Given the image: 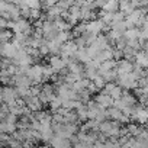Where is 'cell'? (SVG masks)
I'll list each match as a JSON object with an SVG mask.
<instances>
[{
	"mask_svg": "<svg viewBox=\"0 0 148 148\" xmlns=\"http://www.w3.org/2000/svg\"><path fill=\"white\" fill-rule=\"evenodd\" d=\"M138 79L135 77L134 73H128V74H119L118 77V84L122 87V89H136L138 86Z\"/></svg>",
	"mask_w": 148,
	"mask_h": 148,
	"instance_id": "6da1fadb",
	"label": "cell"
},
{
	"mask_svg": "<svg viewBox=\"0 0 148 148\" xmlns=\"http://www.w3.org/2000/svg\"><path fill=\"white\" fill-rule=\"evenodd\" d=\"M2 102L3 103H6L9 108L10 106H15L16 105V100H18V93H16V89H13V87H10V86H3V89H2Z\"/></svg>",
	"mask_w": 148,
	"mask_h": 148,
	"instance_id": "7a4b0ae2",
	"label": "cell"
},
{
	"mask_svg": "<svg viewBox=\"0 0 148 148\" xmlns=\"http://www.w3.org/2000/svg\"><path fill=\"white\" fill-rule=\"evenodd\" d=\"M12 31H13L15 34L23 32L26 36H32V35H34L32 26H31V23H29V21H28L26 18H22V19H19V21H15V23H13V26H12Z\"/></svg>",
	"mask_w": 148,
	"mask_h": 148,
	"instance_id": "3957f363",
	"label": "cell"
},
{
	"mask_svg": "<svg viewBox=\"0 0 148 148\" xmlns=\"http://www.w3.org/2000/svg\"><path fill=\"white\" fill-rule=\"evenodd\" d=\"M26 76L34 82V84H39L41 82H44V65H41V64L32 65Z\"/></svg>",
	"mask_w": 148,
	"mask_h": 148,
	"instance_id": "277c9868",
	"label": "cell"
},
{
	"mask_svg": "<svg viewBox=\"0 0 148 148\" xmlns=\"http://www.w3.org/2000/svg\"><path fill=\"white\" fill-rule=\"evenodd\" d=\"M109 25H106L102 19H95V21H90L87 22V31L89 34H93V35H100L103 31H108Z\"/></svg>",
	"mask_w": 148,
	"mask_h": 148,
	"instance_id": "5b68a950",
	"label": "cell"
},
{
	"mask_svg": "<svg viewBox=\"0 0 148 148\" xmlns=\"http://www.w3.org/2000/svg\"><path fill=\"white\" fill-rule=\"evenodd\" d=\"M0 52H2V57H5V58L15 60L18 52H19V49H18V47L13 42H3L2 47H0Z\"/></svg>",
	"mask_w": 148,
	"mask_h": 148,
	"instance_id": "8992f818",
	"label": "cell"
},
{
	"mask_svg": "<svg viewBox=\"0 0 148 148\" xmlns=\"http://www.w3.org/2000/svg\"><path fill=\"white\" fill-rule=\"evenodd\" d=\"M80 48L77 47V44L73 41H68L65 42L62 47H61V57L62 58H74V55H76V52L79 51Z\"/></svg>",
	"mask_w": 148,
	"mask_h": 148,
	"instance_id": "52a82bcc",
	"label": "cell"
},
{
	"mask_svg": "<svg viewBox=\"0 0 148 148\" xmlns=\"http://www.w3.org/2000/svg\"><path fill=\"white\" fill-rule=\"evenodd\" d=\"M131 119L138 121L139 123H147L148 122V109L144 108V106H135L132 109Z\"/></svg>",
	"mask_w": 148,
	"mask_h": 148,
	"instance_id": "ba28073f",
	"label": "cell"
},
{
	"mask_svg": "<svg viewBox=\"0 0 148 148\" xmlns=\"http://www.w3.org/2000/svg\"><path fill=\"white\" fill-rule=\"evenodd\" d=\"M13 84H15V87H26V89H29V87H32L34 82L26 76V74H15L13 76Z\"/></svg>",
	"mask_w": 148,
	"mask_h": 148,
	"instance_id": "9c48e42d",
	"label": "cell"
},
{
	"mask_svg": "<svg viewBox=\"0 0 148 148\" xmlns=\"http://www.w3.org/2000/svg\"><path fill=\"white\" fill-rule=\"evenodd\" d=\"M49 65L55 70V73H61L62 70L67 68V62L64 61V58L61 55H52L49 58Z\"/></svg>",
	"mask_w": 148,
	"mask_h": 148,
	"instance_id": "30bf717a",
	"label": "cell"
},
{
	"mask_svg": "<svg viewBox=\"0 0 148 148\" xmlns=\"http://www.w3.org/2000/svg\"><path fill=\"white\" fill-rule=\"evenodd\" d=\"M135 68V65L132 64L131 60H119L118 61V67H116V71L119 74H128V73H132Z\"/></svg>",
	"mask_w": 148,
	"mask_h": 148,
	"instance_id": "8fae6325",
	"label": "cell"
},
{
	"mask_svg": "<svg viewBox=\"0 0 148 148\" xmlns=\"http://www.w3.org/2000/svg\"><path fill=\"white\" fill-rule=\"evenodd\" d=\"M96 102H97L103 109H109V108H112L113 103H115V100L110 97V95H106V93H99V95L96 96Z\"/></svg>",
	"mask_w": 148,
	"mask_h": 148,
	"instance_id": "7c38bea8",
	"label": "cell"
},
{
	"mask_svg": "<svg viewBox=\"0 0 148 148\" xmlns=\"http://www.w3.org/2000/svg\"><path fill=\"white\" fill-rule=\"evenodd\" d=\"M25 103H26V106L32 112H38V110L42 109V102L39 100L38 96H28V97H25Z\"/></svg>",
	"mask_w": 148,
	"mask_h": 148,
	"instance_id": "4fadbf2b",
	"label": "cell"
},
{
	"mask_svg": "<svg viewBox=\"0 0 148 148\" xmlns=\"http://www.w3.org/2000/svg\"><path fill=\"white\" fill-rule=\"evenodd\" d=\"M51 147L52 148H70L71 147V139H67V138H61L58 135H55L52 139H51Z\"/></svg>",
	"mask_w": 148,
	"mask_h": 148,
	"instance_id": "5bb4252c",
	"label": "cell"
},
{
	"mask_svg": "<svg viewBox=\"0 0 148 148\" xmlns=\"http://www.w3.org/2000/svg\"><path fill=\"white\" fill-rule=\"evenodd\" d=\"M135 9L136 8L131 0H119V10L122 13H125V16H129L131 13H134Z\"/></svg>",
	"mask_w": 148,
	"mask_h": 148,
	"instance_id": "9a60e30c",
	"label": "cell"
},
{
	"mask_svg": "<svg viewBox=\"0 0 148 148\" xmlns=\"http://www.w3.org/2000/svg\"><path fill=\"white\" fill-rule=\"evenodd\" d=\"M62 9L57 5V6H52V8H48V10H47V19L48 21H55V19H58V18H61V15H62Z\"/></svg>",
	"mask_w": 148,
	"mask_h": 148,
	"instance_id": "2e32d148",
	"label": "cell"
},
{
	"mask_svg": "<svg viewBox=\"0 0 148 148\" xmlns=\"http://www.w3.org/2000/svg\"><path fill=\"white\" fill-rule=\"evenodd\" d=\"M95 60H97V61H100V62H105V61H109V60H115V58H113V48L110 47V48L102 49Z\"/></svg>",
	"mask_w": 148,
	"mask_h": 148,
	"instance_id": "e0dca14e",
	"label": "cell"
},
{
	"mask_svg": "<svg viewBox=\"0 0 148 148\" xmlns=\"http://www.w3.org/2000/svg\"><path fill=\"white\" fill-rule=\"evenodd\" d=\"M135 61H136V65H139L142 68H148V52L147 51H139L135 55Z\"/></svg>",
	"mask_w": 148,
	"mask_h": 148,
	"instance_id": "ac0fdd59",
	"label": "cell"
},
{
	"mask_svg": "<svg viewBox=\"0 0 148 148\" xmlns=\"http://www.w3.org/2000/svg\"><path fill=\"white\" fill-rule=\"evenodd\" d=\"M18 129H19L18 123H10V122H6V121H2V123H0V131L6 132V134H10V135H13Z\"/></svg>",
	"mask_w": 148,
	"mask_h": 148,
	"instance_id": "d6986e66",
	"label": "cell"
},
{
	"mask_svg": "<svg viewBox=\"0 0 148 148\" xmlns=\"http://www.w3.org/2000/svg\"><path fill=\"white\" fill-rule=\"evenodd\" d=\"M74 58H76L79 62H84V64H87V62L92 61V58H90V55H89V52H87L86 48H80V49L76 52Z\"/></svg>",
	"mask_w": 148,
	"mask_h": 148,
	"instance_id": "ffe728a7",
	"label": "cell"
},
{
	"mask_svg": "<svg viewBox=\"0 0 148 148\" xmlns=\"http://www.w3.org/2000/svg\"><path fill=\"white\" fill-rule=\"evenodd\" d=\"M116 67H118V61H116V60L105 61V62H102V65H100V68H99V74L102 76V74H103V73H106V71L116 70Z\"/></svg>",
	"mask_w": 148,
	"mask_h": 148,
	"instance_id": "44dd1931",
	"label": "cell"
},
{
	"mask_svg": "<svg viewBox=\"0 0 148 148\" xmlns=\"http://www.w3.org/2000/svg\"><path fill=\"white\" fill-rule=\"evenodd\" d=\"M73 32L71 31H62V32H58V35H57V38H55V41L58 42V44H61V45H64L65 42H68V41H73Z\"/></svg>",
	"mask_w": 148,
	"mask_h": 148,
	"instance_id": "7402d4cb",
	"label": "cell"
},
{
	"mask_svg": "<svg viewBox=\"0 0 148 148\" xmlns=\"http://www.w3.org/2000/svg\"><path fill=\"white\" fill-rule=\"evenodd\" d=\"M54 26H55V29L58 31V32H62V31H70L73 26L65 21V19H62V18H58V19H55L54 21Z\"/></svg>",
	"mask_w": 148,
	"mask_h": 148,
	"instance_id": "603a6c76",
	"label": "cell"
},
{
	"mask_svg": "<svg viewBox=\"0 0 148 148\" xmlns=\"http://www.w3.org/2000/svg\"><path fill=\"white\" fill-rule=\"evenodd\" d=\"M123 36L128 39V41H134V39H139L141 38V29L139 28H129L125 31Z\"/></svg>",
	"mask_w": 148,
	"mask_h": 148,
	"instance_id": "cb8c5ba5",
	"label": "cell"
},
{
	"mask_svg": "<svg viewBox=\"0 0 148 148\" xmlns=\"http://www.w3.org/2000/svg\"><path fill=\"white\" fill-rule=\"evenodd\" d=\"M102 10H105V12H112V13L118 12V10H119V0H106Z\"/></svg>",
	"mask_w": 148,
	"mask_h": 148,
	"instance_id": "d4e9b609",
	"label": "cell"
},
{
	"mask_svg": "<svg viewBox=\"0 0 148 148\" xmlns=\"http://www.w3.org/2000/svg\"><path fill=\"white\" fill-rule=\"evenodd\" d=\"M121 100H122L126 106H129V108H135V106H136V97H135L134 95L128 93V92H123Z\"/></svg>",
	"mask_w": 148,
	"mask_h": 148,
	"instance_id": "484cf974",
	"label": "cell"
},
{
	"mask_svg": "<svg viewBox=\"0 0 148 148\" xmlns=\"http://www.w3.org/2000/svg\"><path fill=\"white\" fill-rule=\"evenodd\" d=\"M61 44H58L55 39L48 41V48H49V54L52 55H61Z\"/></svg>",
	"mask_w": 148,
	"mask_h": 148,
	"instance_id": "4316f807",
	"label": "cell"
},
{
	"mask_svg": "<svg viewBox=\"0 0 148 148\" xmlns=\"http://www.w3.org/2000/svg\"><path fill=\"white\" fill-rule=\"evenodd\" d=\"M62 102H64V100H62V97H60V96L57 95V96H55V97L51 100V103H49V108H51V110L55 113L58 109H61V108H62Z\"/></svg>",
	"mask_w": 148,
	"mask_h": 148,
	"instance_id": "83f0119b",
	"label": "cell"
},
{
	"mask_svg": "<svg viewBox=\"0 0 148 148\" xmlns=\"http://www.w3.org/2000/svg\"><path fill=\"white\" fill-rule=\"evenodd\" d=\"M13 31L12 29H2L0 32V39H2V44L3 42H9V39H13L15 34H12Z\"/></svg>",
	"mask_w": 148,
	"mask_h": 148,
	"instance_id": "f1b7e54d",
	"label": "cell"
},
{
	"mask_svg": "<svg viewBox=\"0 0 148 148\" xmlns=\"http://www.w3.org/2000/svg\"><path fill=\"white\" fill-rule=\"evenodd\" d=\"M109 95H110V97H112L113 100H119V99H122L123 90H122V87H121L119 84H116V86L113 87V90H112Z\"/></svg>",
	"mask_w": 148,
	"mask_h": 148,
	"instance_id": "f546056e",
	"label": "cell"
},
{
	"mask_svg": "<svg viewBox=\"0 0 148 148\" xmlns=\"http://www.w3.org/2000/svg\"><path fill=\"white\" fill-rule=\"evenodd\" d=\"M77 115H79V121H87L89 119V109H87V105L82 106L80 109L76 110Z\"/></svg>",
	"mask_w": 148,
	"mask_h": 148,
	"instance_id": "4dcf8cb0",
	"label": "cell"
},
{
	"mask_svg": "<svg viewBox=\"0 0 148 148\" xmlns=\"http://www.w3.org/2000/svg\"><path fill=\"white\" fill-rule=\"evenodd\" d=\"M138 54V51L136 49H134V48H131V47H126L125 49H123V57L126 58V60H135V55Z\"/></svg>",
	"mask_w": 148,
	"mask_h": 148,
	"instance_id": "1f68e13d",
	"label": "cell"
},
{
	"mask_svg": "<svg viewBox=\"0 0 148 148\" xmlns=\"http://www.w3.org/2000/svg\"><path fill=\"white\" fill-rule=\"evenodd\" d=\"M105 147L106 148H121V141L119 138H109L105 142Z\"/></svg>",
	"mask_w": 148,
	"mask_h": 148,
	"instance_id": "d6a6232c",
	"label": "cell"
},
{
	"mask_svg": "<svg viewBox=\"0 0 148 148\" xmlns=\"http://www.w3.org/2000/svg\"><path fill=\"white\" fill-rule=\"evenodd\" d=\"M126 129H128V132H129L131 136H138L139 135V131H141V126H138L135 123H129L126 126Z\"/></svg>",
	"mask_w": 148,
	"mask_h": 148,
	"instance_id": "836d02e7",
	"label": "cell"
},
{
	"mask_svg": "<svg viewBox=\"0 0 148 148\" xmlns=\"http://www.w3.org/2000/svg\"><path fill=\"white\" fill-rule=\"evenodd\" d=\"M8 147H9V148H23L25 145H23V142L18 141V139L13 138V136H10V139H9V142H8Z\"/></svg>",
	"mask_w": 148,
	"mask_h": 148,
	"instance_id": "e575fe53",
	"label": "cell"
},
{
	"mask_svg": "<svg viewBox=\"0 0 148 148\" xmlns=\"http://www.w3.org/2000/svg\"><path fill=\"white\" fill-rule=\"evenodd\" d=\"M76 3V0H61L58 3V6L62 9V10H70V8Z\"/></svg>",
	"mask_w": 148,
	"mask_h": 148,
	"instance_id": "d590c367",
	"label": "cell"
},
{
	"mask_svg": "<svg viewBox=\"0 0 148 148\" xmlns=\"http://www.w3.org/2000/svg\"><path fill=\"white\" fill-rule=\"evenodd\" d=\"M93 83L97 86V89H105V86H106L108 82H106V79H105L103 76H100V74H99V76L93 80Z\"/></svg>",
	"mask_w": 148,
	"mask_h": 148,
	"instance_id": "8d00e7d4",
	"label": "cell"
},
{
	"mask_svg": "<svg viewBox=\"0 0 148 148\" xmlns=\"http://www.w3.org/2000/svg\"><path fill=\"white\" fill-rule=\"evenodd\" d=\"M25 2L31 9H41L42 8V0H25Z\"/></svg>",
	"mask_w": 148,
	"mask_h": 148,
	"instance_id": "74e56055",
	"label": "cell"
},
{
	"mask_svg": "<svg viewBox=\"0 0 148 148\" xmlns=\"http://www.w3.org/2000/svg\"><path fill=\"white\" fill-rule=\"evenodd\" d=\"M29 18H31L34 22L39 21V19L42 18V15H41V9H31V15H29Z\"/></svg>",
	"mask_w": 148,
	"mask_h": 148,
	"instance_id": "f35d334b",
	"label": "cell"
},
{
	"mask_svg": "<svg viewBox=\"0 0 148 148\" xmlns=\"http://www.w3.org/2000/svg\"><path fill=\"white\" fill-rule=\"evenodd\" d=\"M131 2L135 5V8H139V9L148 8V0H131Z\"/></svg>",
	"mask_w": 148,
	"mask_h": 148,
	"instance_id": "ab89813d",
	"label": "cell"
},
{
	"mask_svg": "<svg viewBox=\"0 0 148 148\" xmlns=\"http://www.w3.org/2000/svg\"><path fill=\"white\" fill-rule=\"evenodd\" d=\"M74 42L77 44V47L79 48H86V45H87V42H86V39H84V36L82 35V36H79V38H74Z\"/></svg>",
	"mask_w": 148,
	"mask_h": 148,
	"instance_id": "60d3db41",
	"label": "cell"
},
{
	"mask_svg": "<svg viewBox=\"0 0 148 148\" xmlns=\"http://www.w3.org/2000/svg\"><path fill=\"white\" fill-rule=\"evenodd\" d=\"M116 84L113 83V82H110V83H106V86H105V89H103V92L102 93H106V95H109L112 90H113V87H115Z\"/></svg>",
	"mask_w": 148,
	"mask_h": 148,
	"instance_id": "b9f144b4",
	"label": "cell"
},
{
	"mask_svg": "<svg viewBox=\"0 0 148 148\" xmlns=\"http://www.w3.org/2000/svg\"><path fill=\"white\" fill-rule=\"evenodd\" d=\"M122 57H123V51H121V49H118V48H113V58H115L116 61H119Z\"/></svg>",
	"mask_w": 148,
	"mask_h": 148,
	"instance_id": "7bdbcfd3",
	"label": "cell"
},
{
	"mask_svg": "<svg viewBox=\"0 0 148 148\" xmlns=\"http://www.w3.org/2000/svg\"><path fill=\"white\" fill-rule=\"evenodd\" d=\"M8 25H9V19H6V18L0 19V28L2 29H8Z\"/></svg>",
	"mask_w": 148,
	"mask_h": 148,
	"instance_id": "ee69618b",
	"label": "cell"
},
{
	"mask_svg": "<svg viewBox=\"0 0 148 148\" xmlns=\"http://www.w3.org/2000/svg\"><path fill=\"white\" fill-rule=\"evenodd\" d=\"M87 90L90 92V93H95V92H97L99 89H97V86L93 83V82H90V84H89V87H87Z\"/></svg>",
	"mask_w": 148,
	"mask_h": 148,
	"instance_id": "f6af8a7d",
	"label": "cell"
},
{
	"mask_svg": "<svg viewBox=\"0 0 148 148\" xmlns=\"http://www.w3.org/2000/svg\"><path fill=\"white\" fill-rule=\"evenodd\" d=\"M74 148H92V145L84 144V142H77V144H74Z\"/></svg>",
	"mask_w": 148,
	"mask_h": 148,
	"instance_id": "bcb514c9",
	"label": "cell"
},
{
	"mask_svg": "<svg viewBox=\"0 0 148 148\" xmlns=\"http://www.w3.org/2000/svg\"><path fill=\"white\" fill-rule=\"evenodd\" d=\"M92 148H106V147H105V142H102V141L97 139V141L92 145Z\"/></svg>",
	"mask_w": 148,
	"mask_h": 148,
	"instance_id": "7dc6e473",
	"label": "cell"
},
{
	"mask_svg": "<svg viewBox=\"0 0 148 148\" xmlns=\"http://www.w3.org/2000/svg\"><path fill=\"white\" fill-rule=\"evenodd\" d=\"M145 79L148 80V68H147V71H145Z\"/></svg>",
	"mask_w": 148,
	"mask_h": 148,
	"instance_id": "c3c4849f",
	"label": "cell"
},
{
	"mask_svg": "<svg viewBox=\"0 0 148 148\" xmlns=\"http://www.w3.org/2000/svg\"><path fill=\"white\" fill-rule=\"evenodd\" d=\"M144 90H145V93L148 95V86H147V87H144Z\"/></svg>",
	"mask_w": 148,
	"mask_h": 148,
	"instance_id": "681fc988",
	"label": "cell"
},
{
	"mask_svg": "<svg viewBox=\"0 0 148 148\" xmlns=\"http://www.w3.org/2000/svg\"><path fill=\"white\" fill-rule=\"evenodd\" d=\"M76 2H80V3H83V2H86V0H76Z\"/></svg>",
	"mask_w": 148,
	"mask_h": 148,
	"instance_id": "f907efd6",
	"label": "cell"
}]
</instances>
